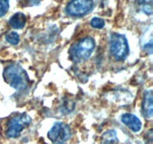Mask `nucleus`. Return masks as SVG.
<instances>
[{
    "label": "nucleus",
    "instance_id": "dca6fc26",
    "mask_svg": "<svg viewBox=\"0 0 153 144\" xmlns=\"http://www.w3.org/2000/svg\"><path fill=\"white\" fill-rule=\"evenodd\" d=\"M137 2L139 4H149L150 3H152V0H137Z\"/></svg>",
    "mask_w": 153,
    "mask_h": 144
},
{
    "label": "nucleus",
    "instance_id": "1a4fd4ad",
    "mask_svg": "<svg viewBox=\"0 0 153 144\" xmlns=\"http://www.w3.org/2000/svg\"><path fill=\"white\" fill-rule=\"evenodd\" d=\"M25 22H26V16L21 12H17L13 14L9 20L10 25L16 29L23 28L25 25Z\"/></svg>",
    "mask_w": 153,
    "mask_h": 144
},
{
    "label": "nucleus",
    "instance_id": "f257e3e1",
    "mask_svg": "<svg viewBox=\"0 0 153 144\" xmlns=\"http://www.w3.org/2000/svg\"><path fill=\"white\" fill-rule=\"evenodd\" d=\"M3 78L10 86L17 91H22L28 87L29 79L26 71L18 64H10L3 71Z\"/></svg>",
    "mask_w": 153,
    "mask_h": 144
},
{
    "label": "nucleus",
    "instance_id": "423d86ee",
    "mask_svg": "<svg viewBox=\"0 0 153 144\" xmlns=\"http://www.w3.org/2000/svg\"><path fill=\"white\" fill-rule=\"evenodd\" d=\"M94 7L92 0H72L68 3L66 10L73 16H82L91 11Z\"/></svg>",
    "mask_w": 153,
    "mask_h": 144
},
{
    "label": "nucleus",
    "instance_id": "f8f14e48",
    "mask_svg": "<svg viewBox=\"0 0 153 144\" xmlns=\"http://www.w3.org/2000/svg\"><path fill=\"white\" fill-rule=\"evenodd\" d=\"M91 26L94 28H102L105 26V21L99 17H94L91 20Z\"/></svg>",
    "mask_w": 153,
    "mask_h": 144
},
{
    "label": "nucleus",
    "instance_id": "7ed1b4c3",
    "mask_svg": "<svg viewBox=\"0 0 153 144\" xmlns=\"http://www.w3.org/2000/svg\"><path fill=\"white\" fill-rule=\"evenodd\" d=\"M110 51L114 58L118 61L126 58L129 52V46L125 35L117 33H114L111 35Z\"/></svg>",
    "mask_w": 153,
    "mask_h": 144
},
{
    "label": "nucleus",
    "instance_id": "0eeeda50",
    "mask_svg": "<svg viewBox=\"0 0 153 144\" xmlns=\"http://www.w3.org/2000/svg\"><path fill=\"white\" fill-rule=\"evenodd\" d=\"M121 121L133 132L140 131L142 128L140 120L136 116L131 113H125L121 117Z\"/></svg>",
    "mask_w": 153,
    "mask_h": 144
},
{
    "label": "nucleus",
    "instance_id": "2eb2a0df",
    "mask_svg": "<svg viewBox=\"0 0 153 144\" xmlns=\"http://www.w3.org/2000/svg\"><path fill=\"white\" fill-rule=\"evenodd\" d=\"M143 10L147 14H152V8L151 4H144L143 7Z\"/></svg>",
    "mask_w": 153,
    "mask_h": 144
},
{
    "label": "nucleus",
    "instance_id": "4468645a",
    "mask_svg": "<svg viewBox=\"0 0 153 144\" xmlns=\"http://www.w3.org/2000/svg\"><path fill=\"white\" fill-rule=\"evenodd\" d=\"M145 143L146 144H153V134L152 129H150L145 136Z\"/></svg>",
    "mask_w": 153,
    "mask_h": 144
},
{
    "label": "nucleus",
    "instance_id": "9b49d317",
    "mask_svg": "<svg viewBox=\"0 0 153 144\" xmlns=\"http://www.w3.org/2000/svg\"><path fill=\"white\" fill-rule=\"evenodd\" d=\"M5 38L8 43L13 45L17 44L19 41V34L16 32H11L7 33L5 36Z\"/></svg>",
    "mask_w": 153,
    "mask_h": 144
},
{
    "label": "nucleus",
    "instance_id": "9d476101",
    "mask_svg": "<svg viewBox=\"0 0 153 144\" xmlns=\"http://www.w3.org/2000/svg\"><path fill=\"white\" fill-rule=\"evenodd\" d=\"M117 134L114 130H106L102 135L100 140V144H118Z\"/></svg>",
    "mask_w": 153,
    "mask_h": 144
},
{
    "label": "nucleus",
    "instance_id": "6e6552de",
    "mask_svg": "<svg viewBox=\"0 0 153 144\" xmlns=\"http://www.w3.org/2000/svg\"><path fill=\"white\" fill-rule=\"evenodd\" d=\"M142 110L143 115L146 118H152L153 116V93L152 89L145 92L142 103Z\"/></svg>",
    "mask_w": 153,
    "mask_h": 144
},
{
    "label": "nucleus",
    "instance_id": "20e7f679",
    "mask_svg": "<svg viewBox=\"0 0 153 144\" xmlns=\"http://www.w3.org/2000/svg\"><path fill=\"white\" fill-rule=\"evenodd\" d=\"M31 122V118L25 113H21L13 116L7 124L6 135L10 138H16L21 132L28 127Z\"/></svg>",
    "mask_w": 153,
    "mask_h": 144
},
{
    "label": "nucleus",
    "instance_id": "39448f33",
    "mask_svg": "<svg viewBox=\"0 0 153 144\" xmlns=\"http://www.w3.org/2000/svg\"><path fill=\"white\" fill-rule=\"evenodd\" d=\"M71 137L70 126L63 122H56L48 132V138L54 144H64Z\"/></svg>",
    "mask_w": 153,
    "mask_h": 144
},
{
    "label": "nucleus",
    "instance_id": "f03ea898",
    "mask_svg": "<svg viewBox=\"0 0 153 144\" xmlns=\"http://www.w3.org/2000/svg\"><path fill=\"white\" fill-rule=\"evenodd\" d=\"M95 48V41L91 37H86L76 42L70 50V58L73 62H80L88 59Z\"/></svg>",
    "mask_w": 153,
    "mask_h": 144
},
{
    "label": "nucleus",
    "instance_id": "f3484780",
    "mask_svg": "<svg viewBox=\"0 0 153 144\" xmlns=\"http://www.w3.org/2000/svg\"><path fill=\"white\" fill-rule=\"evenodd\" d=\"M145 47H148L147 49V52H149V54H152V41H150V43L147 44L145 46Z\"/></svg>",
    "mask_w": 153,
    "mask_h": 144
},
{
    "label": "nucleus",
    "instance_id": "ddd939ff",
    "mask_svg": "<svg viewBox=\"0 0 153 144\" xmlns=\"http://www.w3.org/2000/svg\"><path fill=\"white\" fill-rule=\"evenodd\" d=\"M9 9L8 0H0V16L6 14Z\"/></svg>",
    "mask_w": 153,
    "mask_h": 144
}]
</instances>
